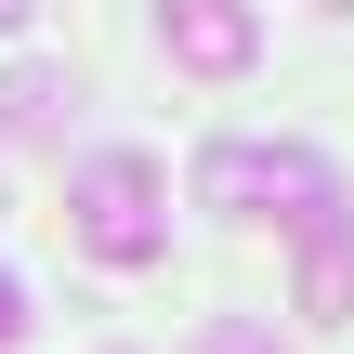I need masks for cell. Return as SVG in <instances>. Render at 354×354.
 <instances>
[{
    "label": "cell",
    "mask_w": 354,
    "mask_h": 354,
    "mask_svg": "<svg viewBox=\"0 0 354 354\" xmlns=\"http://www.w3.org/2000/svg\"><path fill=\"white\" fill-rule=\"evenodd\" d=\"M13 328H26V289H13V276H0V342H13Z\"/></svg>",
    "instance_id": "obj_6"
},
{
    "label": "cell",
    "mask_w": 354,
    "mask_h": 354,
    "mask_svg": "<svg viewBox=\"0 0 354 354\" xmlns=\"http://www.w3.org/2000/svg\"><path fill=\"white\" fill-rule=\"evenodd\" d=\"M197 210H236V223H289V236H302V223L342 210V184H328L315 145H250V131H236V145L197 158Z\"/></svg>",
    "instance_id": "obj_2"
},
{
    "label": "cell",
    "mask_w": 354,
    "mask_h": 354,
    "mask_svg": "<svg viewBox=\"0 0 354 354\" xmlns=\"http://www.w3.org/2000/svg\"><path fill=\"white\" fill-rule=\"evenodd\" d=\"M302 315H354V223H302Z\"/></svg>",
    "instance_id": "obj_4"
},
{
    "label": "cell",
    "mask_w": 354,
    "mask_h": 354,
    "mask_svg": "<svg viewBox=\"0 0 354 354\" xmlns=\"http://www.w3.org/2000/svg\"><path fill=\"white\" fill-rule=\"evenodd\" d=\"M171 66H197V79H236L250 53H263V13H236V0H171Z\"/></svg>",
    "instance_id": "obj_3"
},
{
    "label": "cell",
    "mask_w": 354,
    "mask_h": 354,
    "mask_svg": "<svg viewBox=\"0 0 354 354\" xmlns=\"http://www.w3.org/2000/svg\"><path fill=\"white\" fill-rule=\"evenodd\" d=\"M66 236H79L105 276L171 263V184H158V158H79V184H66Z\"/></svg>",
    "instance_id": "obj_1"
},
{
    "label": "cell",
    "mask_w": 354,
    "mask_h": 354,
    "mask_svg": "<svg viewBox=\"0 0 354 354\" xmlns=\"http://www.w3.org/2000/svg\"><path fill=\"white\" fill-rule=\"evenodd\" d=\"M197 354H276L263 328H197Z\"/></svg>",
    "instance_id": "obj_5"
}]
</instances>
